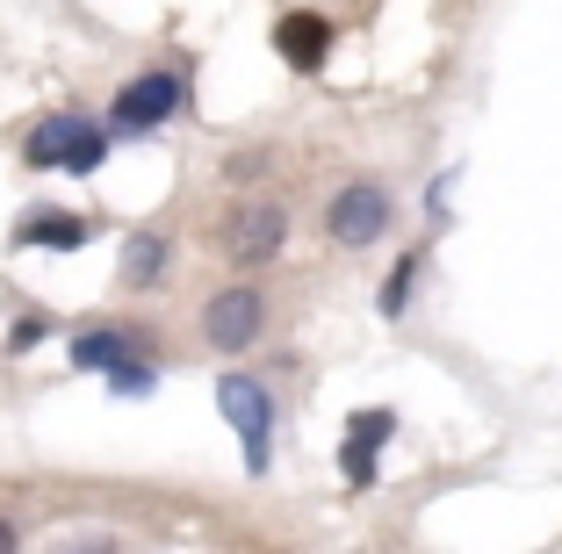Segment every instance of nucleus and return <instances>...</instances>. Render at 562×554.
I'll list each match as a JSON object with an SVG mask.
<instances>
[{
    "label": "nucleus",
    "instance_id": "39448f33",
    "mask_svg": "<svg viewBox=\"0 0 562 554\" xmlns=\"http://www.w3.org/2000/svg\"><path fill=\"white\" fill-rule=\"evenodd\" d=\"M181 101H188V80L181 72H137L131 87H116V101H109V131L116 137H151L166 123V115H181Z\"/></svg>",
    "mask_w": 562,
    "mask_h": 554
},
{
    "label": "nucleus",
    "instance_id": "9b49d317",
    "mask_svg": "<svg viewBox=\"0 0 562 554\" xmlns=\"http://www.w3.org/2000/svg\"><path fill=\"white\" fill-rule=\"evenodd\" d=\"M80 123H87L80 109H58V115H44V123H36V131L22 137V159H30V166H66L72 137H80Z\"/></svg>",
    "mask_w": 562,
    "mask_h": 554
},
{
    "label": "nucleus",
    "instance_id": "4468645a",
    "mask_svg": "<svg viewBox=\"0 0 562 554\" xmlns=\"http://www.w3.org/2000/svg\"><path fill=\"white\" fill-rule=\"evenodd\" d=\"M101 382H109V396H123V404H137V396H151V389H159V368H151L145 353H131L123 368H109Z\"/></svg>",
    "mask_w": 562,
    "mask_h": 554
},
{
    "label": "nucleus",
    "instance_id": "9d476101",
    "mask_svg": "<svg viewBox=\"0 0 562 554\" xmlns=\"http://www.w3.org/2000/svg\"><path fill=\"white\" fill-rule=\"evenodd\" d=\"M173 267V238L166 230H131L123 238V289H159Z\"/></svg>",
    "mask_w": 562,
    "mask_h": 554
},
{
    "label": "nucleus",
    "instance_id": "f03ea898",
    "mask_svg": "<svg viewBox=\"0 0 562 554\" xmlns=\"http://www.w3.org/2000/svg\"><path fill=\"white\" fill-rule=\"evenodd\" d=\"M390 224H397V202H390V188H382V180H347V188L325 202V238L347 245V252L390 238Z\"/></svg>",
    "mask_w": 562,
    "mask_h": 554
},
{
    "label": "nucleus",
    "instance_id": "20e7f679",
    "mask_svg": "<svg viewBox=\"0 0 562 554\" xmlns=\"http://www.w3.org/2000/svg\"><path fill=\"white\" fill-rule=\"evenodd\" d=\"M216 245H224V260H232V267H246V274H252V267H267L281 245H289V210L267 202V195L238 202V210L216 224Z\"/></svg>",
    "mask_w": 562,
    "mask_h": 554
},
{
    "label": "nucleus",
    "instance_id": "f8f14e48",
    "mask_svg": "<svg viewBox=\"0 0 562 554\" xmlns=\"http://www.w3.org/2000/svg\"><path fill=\"white\" fill-rule=\"evenodd\" d=\"M109 145H116V131H109V123H80V137H72V151H66V166H58V173H72V180L101 173Z\"/></svg>",
    "mask_w": 562,
    "mask_h": 554
},
{
    "label": "nucleus",
    "instance_id": "2eb2a0df",
    "mask_svg": "<svg viewBox=\"0 0 562 554\" xmlns=\"http://www.w3.org/2000/svg\"><path fill=\"white\" fill-rule=\"evenodd\" d=\"M50 331H58V325H50L44 310H22L15 325H8V353H36V346H44Z\"/></svg>",
    "mask_w": 562,
    "mask_h": 554
},
{
    "label": "nucleus",
    "instance_id": "f257e3e1",
    "mask_svg": "<svg viewBox=\"0 0 562 554\" xmlns=\"http://www.w3.org/2000/svg\"><path fill=\"white\" fill-rule=\"evenodd\" d=\"M216 410H224V425L246 446V468L267 475V461H274V389L260 375H224L216 382Z\"/></svg>",
    "mask_w": 562,
    "mask_h": 554
},
{
    "label": "nucleus",
    "instance_id": "ddd939ff",
    "mask_svg": "<svg viewBox=\"0 0 562 554\" xmlns=\"http://www.w3.org/2000/svg\"><path fill=\"white\" fill-rule=\"evenodd\" d=\"M418 267H426V252H404V260L390 267V281H382V295H375V310H382V317H404V310H412Z\"/></svg>",
    "mask_w": 562,
    "mask_h": 554
},
{
    "label": "nucleus",
    "instance_id": "dca6fc26",
    "mask_svg": "<svg viewBox=\"0 0 562 554\" xmlns=\"http://www.w3.org/2000/svg\"><path fill=\"white\" fill-rule=\"evenodd\" d=\"M8 547H22V533H15V519H0V554Z\"/></svg>",
    "mask_w": 562,
    "mask_h": 554
},
{
    "label": "nucleus",
    "instance_id": "1a4fd4ad",
    "mask_svg": "<svg viewBox=\"0 0 562 554\" xmlns=\"http://www.w3.org/2000/svg\"><path fill=\"white\" fill-rule=\"evenodd\" d=\"M15 245L22 252H80V245H94V216H80V210H30L15 224Z\"/></svg>",
    "mask_w": 562,
    "mask_h": 554
},
{
    "label": "nucleus",
    "instance_id": "7ed1b4c3",
    "mask_svg": "<svg viewBox=\"0 0 562 554\" xmlns=\"http://www.w3.org/2000/svg\"><path fill=\"white\" fill-rule=\"evenodd\" d=\"M267 339V289L252 281H232L202 303V346L210 353H246V346Z\"/></svg>",
    "mask_w": 562,
    "mask_h": 554
},
{
    "label": "nucleus",
    "instance_id": "423d86ee",
    "mask_svg": "<svg viewBox=\"0 0 562 554\" xmlns=\"http://www.w3.org/2000/svg\"><path fill=\"white\" fill-rule=\"evenodd\" d=\"M390 432H397L390 410H361V418H347V440H339V475H347V489H368L382 475V446H390Z\"/></svg>",
    "mask_w": 562,
    "mask_h": 554
},
{
    "label": "nucleus",
    "instance_id": "6e6552de",
    "mask_svg": "<svg viewBox=\"0 0 562 554\" xmlns=\"http://www.w3.org/2000/svg\"><path fill=\"white\" fill-rule=\"evenodd\" d=\"M145 331H123V325H87L66 339V360L80 368V375H109V368H123L131 353H145Z\"/></svg>",
    "mask_w": 562,
    "mask_h": 554
},
{
    "label": "nucleus",
    "instance_id": "0eeeda50",
    "mask_svg": "<svg viewBox=\"0 0 562 554\" xmlns=\"http://www.w3.org/2000/svg\"><path fill=\"white\" fill-rule=\"evenodd\" d=\"M274 58L289 72H325V58H331V22L311 15V8H289V15L274 22Z\"/></svg>",
    "mask_w": 562,
    "mask_h": 554
}]
</instances>
